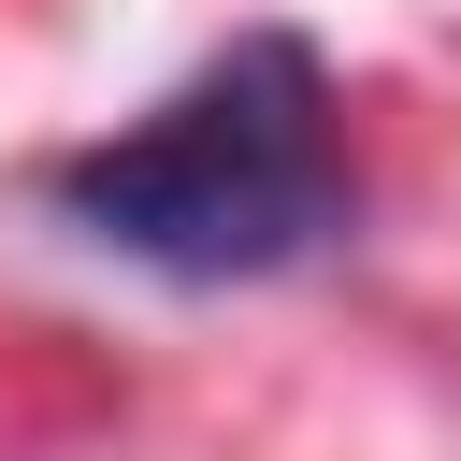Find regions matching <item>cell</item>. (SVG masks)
I'll use <instances>...</instances> for the list:
<instances>
[{"instance_id": "obj_1", "label": "cell", "mask_w": 461, "mask_h": 461, "mask_svg": "<svg viewBox=\"0 0 461 461\" xmlns=\"http://www.w3.org/2000/svg\"><path fill=\"white\" fill-rule=\"evenodd\" d=\"M58 216L115 259H158V274H288L303 245L346 230V144H331L317 58L230 43L187 101L58 158Z\"/></svg>"}]
</instances>
